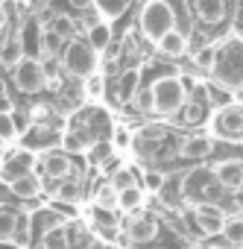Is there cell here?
<instances>
[{
  "mask_svg": "<svg viewBox=\"0 0 243 249\" xmlns=\"http://www.w3.org/2000/svg\"><path fill=\"white\" fill-rule=\"evenodd\" d=\"M211 76L220 88L243 94V41L240 38H228L217 50V62H214Z\"/></svg>",
  "mask_w": 243,
  "mask_h": 249,
  "instance_id": "6da1fadb",
  "label": "cell"
},
{
  "mask_svg": "<svg viewBox=\"0 0 243 249\" xmlns=\"http://www.w3.org/2000/svg\"><path fill=\"white\" fill-rule=\"evenodd\" d=\"M153 100H156V114H179L188 103V85L182 76H161L153 82Z\"/></svg>",
  "mask_w": 243,
  "mask_h": 249,
  "instance_id": "7a4b0ae2",
  "label": "cell"
},
{
  "mask_svg": "<svg viewBox=\"0 0 243 249\" xmlns=\"http://www.w3.org/2000/svg\"><path fill=\"white\" fill-rule=\"evenodd\" d=\"M173 30H176V15H173L167 0H150V3L141 9V33L147 38H153L156 44Z\"/></svg>",
  "mask_w": 243,
  "mask_h": 249,
  "instance_id": "3957f363",
  "label": "cell"
},
{
  "mask_svg": "<svg viewBox=\"0 0 243 249\" xmlns=\"http://www.w3.org/2000/svg\"><path fill=\"white\" fill-rule=\"evenodd\" d=\"M62 68H65V73H70L76 79H91L97 73V53L91 50L88 41L73 38L62 50Z\"/></svg>",
  "mask_w": 243,
  "mask_h": 249,
  "instance_id": "277c9868",
  "label": "cell"
},
{
  "mask_svg": "<svg viewBox=\"0 0 243 249\" xmlns=\"http://www.w3.org/2000/svg\"><path fill=\"white\" fill-rule=\"evenodd\" d=\"M211 132L223 141H234L240 144L243 141V108L237 106H226L220 108L214 117H211Z\"/></svg>",
  "mask_w": 243,
  "mask_h": 249,
  "instance_id": "5b68a950",
  "label": "cell"
},
{
  "mask_svg": "<svg viewBox=\"0 0 243 249\" xmlns=\"http://www.w3.org/2000/svg\"><path fill=\"white\" fill-rule=\"evenodd\" d=\"M12 79H15V85L24 91V94H35V91H41L44 85H47V73H44V62H38V59H24L18 68H12Z\"/></svg>",
  "mask_w": 243,
  "mask_h": 249,
  "instance_id": "8992f818",
  "label": "cell"
},
{
  "mask_svg": "<svg viewBox=\"0 0 243 249\" xmlns=\"http://www.w3.org/2000/svg\"><path fill=\"white\" fill-rule=\"evenodd\" d=\"M193 220H196V226H199L205 234L214 237V234H223L228 214H226L220 205H214V202H193Z\"/></svg>",
  "mask_w": 243,
  "mask_h": 249,
  "instance_id": "52a82bcc",
  "label": "cell"
},
{
  "mask_svg": "<svg viewBox=\"0 0 243 249\" xmlns=\"http://www.w3.org/2000/svg\"><path fill=\"white\" fill-rule=\"evenodd\" d=\"M211 185H217L214 170H208V167H193V170L182 179V196L193 202L196 196H202L205 191H211Z\"/></svg>",
  "mask_w": 243,
  "mask_h": 249,
  "instance_id": "ba28073f",
  "label": "cell"
},
{
  "mask_svg": "<svg viewBox=\"0 0 243 249\" xmlns=\"http://www.w3.org/2000/svg\"><path fill=\"white\" fill-rule=\"evenodd\" d=\"M41 173L47 176V179H68V176H73V161H70V156L68 153H59V150H53V153H44L41 156Z\"/></svg>",
  "mask_w": 243,
  "mask_h": 249,
  "instance_id": "9c48e42d",
  "label": "cell"
},
{
  "mask_svg": "<svg viewBox=\"0 0 243 249\" xmlns=\"http://www.w3.org/2000/svg\"><path fill=\"white\" fill-rule=\"evenodd\" d=\"M214 176H217V185L220 188H226V191H243V161H234V159H228V161H220V164H214Z\"/></svg>",
  "mask_w": 243,
  "mask_h": 249,
  "instance_id": "30bf717a",
  "label": "cell"
},
{
  "mask_svg": "<svg viewBox=\"0 0 243 249\" xmlns=\"http://www.w3.org/2000/svg\"><path fill=\"white\" fill-rule=\"evenodd\" d=\"M211 153H214V138H211V135H191V138H185L182 147H179V156L193 159V161L208 159Z\"/></svg>",
  "mask_w": 243,
  "mask_h": 249,
  "instance_id": "8fae6325",
  "label": "cell"
},
{
  "mask_svg": "<svg viewBox=\"0 0 243 249\" xmlns=\"http://www.w3.org/2000/svg\"><path fill=\"white\" fill-rule=\"evenodd\" d=\"M138 88H141V71L138 68H126L117 76V103H132Z\"/></svg>",
  "mask_w": 243,
  "mask_h": 249,
  "instance_id": "7c38bea8",
  "label": "cell"
},
{
  "mask_svg": "<svg viewBox=\"0 0 243 249\" xmlns=\"http://www.w3.org/2000/svg\"><path fill=\"white\" fill-rule=\"evenodd\" d=\"M126 229H129V237H132V240L150 243V240H156V234H158V220H153V217H135V220L126 223Z\"/></svg>",
  "mask_w": 243,
  "mask_h": 249,
  "instance_id": "4fadbf2b",
  "label": "cell"
},
{
  "mask_svg": "<svg viewBox=\"0 0 243 249\" xmlns=\"http://www.w3.org/2000/svg\"><path fill=\"white\" fill-rule=\"evenodd\" d=\"M9 191L18 196V199H35L41 194V179L35 173H24L18 176L15 182H9Z\"/></svg>",
  "mask_w": 243,
  "mask_h": 249,
  "instance_id": "5bb4252c",
  "label": "cell"
},
{
  "mask_svg": "<svg viewBox=\"0 0 243 249\" xmlns=\"http://www.w3.org/2000/svg\"><path fill=\"white\" fill-rule=\"evenodd\" d=\"M193 9L202 24H220L226 18V0H196Z\"/></svg>",
  "mask_w": 243,
  "mask_h": 249,
  "instance_id": "9a60e30c",
  "label": "cell"
},
{
  "mask_svg": "<svg viewBox=\"0 0 243 249\" xmlns=\"http://www.w3.org/2000/svg\"><path fill=\"white\" fill-rule=\"evenodd\" d=\"M41 249H70V231H68V226L65 223H56V226L44 229Z\"/></svg>",
  "mask_w": 243,
  "mask_h": 249,
  "instance_id": "2e32d148",
  "label": "cell"
},
{
  "mask_svg": "<svg viewBox=\"0 0 243 249\" xmlns=\"http://www.w3.org/2000/svg\"><path fill=\"white\" fill-rule=\"evenodd\" d=\"M188 41H191V36H185L182 30H173V33H167L161 41H158V50L164 53V56H185L188 53Z\"/></svg>",
  "mask_w": 243,
  "mask_h": 249,
  "instance_id": "e0dca14e",
  "label": "cell"
},
{
  "mask_svg": "<svg viewBox=\"0 0 243 249\" xmlns=\"http://www.w3.org/2000/svg\"><path fill=\"white\" fill-rule=\"evenodd\" d=\"M18 229H21V217H18V211L0 208V243H15Z\"/></svg>",
  "mask_w": 243,
  "mask_h": 249,
  "instance_id": "ac0fdd59",
  "label": "cell"
},
{
  "mask_svg": "<svg viewBox=\"0 0 243 249\" xmlns=\"http://www.w3.org/2000/svg\"><path fill=\"white\" fill-rule=\"evenodd\" d=\"M30 167H33V156H30V153H18L15 159H9V161H6V167H3V176H6L9 182H15L18 176H24V173H33Z\"/></svg>",
  "mask_w": 243,
  "mask_h": 249,
  "instance_id": "d6986e66",
  "label": "cell"
},
{
  "mask_svg": "<svg viewBox=\"0 0 243 249\" xmlns=\"http://www.w3.org/2000/svg\"><path fill=\"white\" fill-rule=\"evenodd\" d=\"M24 59H27V56H24V44H21V38H9L3 47H0V62L9 65V68H18Z\"/></svg>",
  "mask_w": 243,
  "mask_h": 249,
  "instance_id": "ffe728a7",
  "label": "cell"
},
{
  "mask_svg": "<svg viewBox=\"0 0 243 249\" xmlns=\"http://www.w3.org/2000/svg\"><path fill=\"white\" fill-rule=\"evenodd\" d=\"M144 205V188L141 185H135V188H129V191H120L117 194V208L120 211H138Z\"/></svg>",
  "mask_w": 243,
  "mask_h": 249,
  "instance_id": "44dd1931",
  "label": "cell"
},
{
  "mask_svg": "<svg viewBox=\"0 0 243 249\" xmlns=\"http://www.w3.org/2000/svg\"><path fill=\"white\" fill-rule=\"evenodd\" d=\"M88 44H91L94 53L108 50V44H111V30H108L105 24H94V27L88 30Z\"/></svg>",
  "mask_w": 243,
  "mask_h": 249,
  "instance_id": "7402d4cb",
  "label": "cell"
},
{
  "mask_svg": "<svg viewBox=\"0 0 243 249\" xmlns=\"http://www.w3.org/2000/svg\"><path fill=\"white\" fill-rule=\"evenodd\" d=\"M223 237L231 246H243V214H228L226 229H223Z\"/></svg>",
  "mask_w": 243,
  "mask_h": 249,
  "instance_id": "603a6c76",
  "label": "cell"
},
{
  "mask_svg": "<svg viewBox=\"0 0 243 249\" xmlns=\"http://www.w3.org/2000/svg\"><path fill=\"white\" fill-rule=\"evenodd\" d=\"M50 33H56L62 41H73L76 38V21L70 15H56L50 24Z\"/></svg>",
  "mask_w": 243,
  "mask_h": 249,
  "instance_id": "cb8c5ba5",
  "label": "cell"
},
{
  "mask_svg": "<svg viewBox=\"0 0 243 249\" xmlns=\"http://www.w3.org/2000/svg\"><path fill=\"white\" fill-rule=\"evenodd\" d=\"M111 188L120 194V191H129V188H135L138 185V179H135V173H132V167H117V170H111Z\"/></svg>",
  "mask_w": 243,
  "mask_h": 249,
  "instance_id": "d4e9b609",
  "label": "cell"
},
{
  "mask_svg": "<svg viewBox=\"0 0 243 249\" xmlns=\"http://www.w3.org/2000/svg\"><path fill=\"white\" fill-rule=\"evenodd\" d=\"M135 111H156V100H153V85L147 88V85H141L138 91H135V97H132V103H129Z\"/></svg>",
  "mask_w": 243,
  "mask_h": 249,
  "instance_id": "484cf974",
  "label": "cell"
},
{
  "mask_svg": "<svg viewBox=\"0 0 243 249\" xmlns=\"http://www.w3.org/2000/svg\"><path fill=\"white\" fill-rule=\"evenodd\" d=\"M94 205H97V208H105V211H114V208H117V191L111 188V182H105L103 188H97Z\"/></svg>",
  "mask_w": 243,
  "mask_h": 249,
  "instance_id": "4316f807",
  "label": "cell"
},
{
  "mask_svg": "<svg viewBox=\"0 0 243 249\" xmlns=\"http://www.w3.org/2000/svg\"><path fill=\"white\" fill-rule=\"evenodd\" d=\"M214 62H217V47H202L193 53V65L202 71H214Z\"/></svg>",
  "mask_w": 243,
  "mask_h": 249,
  "instance_id": "83f0119b",
  "label": "cell"
},
{
  "mask_svg": "<svg viewBox=\"0 0 243 249\" xmlns=\"http://www.w3.org/2000/svg\"><path fill=\"white\" fill-rule=\"evenodd\" d=\"M59 47H62V38H59L56 33H50V30L41 33V50L47 53V59H53V56L59 53Z\"/></svg>",
  "mask_w": 243,
  "mask_h": 249,
  "instance_id": "f1b7e54d",
  "label": "cell"
},
{
  "mask_svg": "<svg viewBox=\"0 0 243 249\" xmlns=\"http://www.w3.org/2000/svg\"><path fill=\"white\" fill-rule=\"evenodd\" d=\"M91 217H94V223H97L100 229H114V226H117V214H111V211H105V208H97V205H94Z\"/></svg>",
  "mask_w": 243,
  "mask_h": 249,
  "instance_id": "f546056e",
  "label": "cell"
},
{
  "mask_svg": "<svg viewBox=\"0 0 243 249\" xmlns=\"http://www.w3.org/2000/svg\"><path fill=\"white\" fill-rule=\"evenodd\" d=\"M144 191H153V194L164 191V173H158V170H147V173H144Z\"/></svg>",
  "mask_w": 243,
  "mask_h": 249,
  "instance_id": "4dcf8cb0",
  "label": "cell"
},
{
  "mask_svg": "<svg viewBox=\"0 0 243 249\" xmlns=\"http://www.w3.org/2000/svg\"><path fill=\"white\" fill-rule=\"evenodd\" d=\"M15 135H18V123H15V117H12V114H0V138L9 141V138H15Z\"/></svg>",
  "mask_w": 243,
  "mask_h": 249,
  "instance_id": "1f68e13d",
  "label": "cell"
},
{
  "mask_svg": "<svg viewBox=\"0 0 243 249\" xmlns=\"http://www.w3.org/2000/svg\"><path fill=\"white\" fill-rule=\"evenodd\" d=\"M94 3L100 6L103 15H117V12H123L129 0H94Z\"/></svg>",
  "mask_w": 243,
  "mask_h": 249,
  "instance_id": "d6a6232c",
  "label": "cell"
},
{
  "mask_svg": "<svg viewBox=\"0 0 243 249\" xmlns=\"http://www.w3.org/2000/svg\"><path fill=\"white\" fill-rule=\"evenodd\" d=\"M62 144H65V150H70V153H79V150H85V147H88V141H85L79 132H65Z\"/></svg>",
  "mask_w": 243,
  "mask_h": 249,
  "instance_id": "836d02e7",
  "label": "cell"
},
{
  "mask_svg": "<svg viewBox=\"0 0 243 249\" xmlns=\"http://www.w3.org/2000/svg\"><path fill=\"white\" fill-rule=\"evenodd\" d=\"M56 194H59V199H76V194H79V185H76V182H62Z\"/></svg>",
  "mask_w": 243,
  "mask_h": 249,
  "instance_id": "e575fe53",
  "label": "cell"
},
{
  "mask_svg": "<svg viewBox=\"0 0 243 249\" xmlns=\"http://www.w3.org/2000/svg\"><path fill=\"white\" fill-rule=\"evenodd\" d=\"M59 71H65V68H62V62H56V59H47V62H44L47 82H56V79H59Z\"/></svg>",
  "mask_w": 243,
  "mask_h": 249,
  "instance_id": "d590c367",
  "label": "cell"
},
{
  "mask_svg": "<svg viewBox=\"0 0 243 249\" xmlns=\"http://www.w3.org/2000/svg\"><path fill=\"white\" fill-rule=\"evenodd\" d=\"M199 117H202V108L196 103H188V108L182 111V123H196Z\"/></svg>",
  "mask_w": 243,
  "mask_h": 249,
  "instance_id": "8d00e7d4",
  "label": "cell"
},
{
  "mask_svg": "<svg viewBox=\"0 0 243 249\" xmlns=\"http://www.w3.org/2000/svg\"><path fill=\"white\" fill-rule=\"evenodd\" d=\"M164 138V126H144L141 129V141H161Z\"/></svg>",
  "mask_w": 243,
  "mask_h": 249,
  "instance_id": "74e56055",
  "label": "cell"
},
{
  "mask_svg": "<svg viewBox=\"0 0 243 249\" xmlns=\"http://www.w3.org/2000/svg\"><path fill=\"white\" fill-rule=\"evenodd\" d=\"M129 144H132V135H129L126 129H117V132H114V147H117V150H126Z\"/></svg>",
  "mask_w": 243,
  "mask_h": 249,
  "instance_id": "f35d334b",
  "label": "cell"
},
{
  "mask_svg": "<svg viewBox=\"0 0 243 249\" xmlns=\"http://www.w3.org/2000/svg\"><path fill=\"white\" fill-rule=\"evenodd\" d=\"M85 91H88L91 97H100V94H103V79H100V76H91V79L85 82Z\"/></svg>",
  "mask_w": 243,
  "mask_h": 249,
  "instance_id": "ab89813d",
  "label": "cell"
},
{
  "mask_svg": "<svg viewBox=\"0 0 243 249\" xmlns=\"http://www.w3.org/2000/svg\"><path fill=\"white\" fill-rule=\"evenodd\" d=\"M12 100H9V94H3V97H0V114H12Z\"/></svg>",
  "mask_w": 243,
  "mask_h": 249,
  "instance_id": "60d3db41",
  "label": "cell"
},
{
  "mask_svg": "<svg viewBox=\"0 0 243 249\" xmlns=\"http://www.w3.org/2000/svg\"><path fill=\"white\" fill-rule=\"evenodd\" d=\"M68 3H70L73 9H79V12H85V9H91V6H94V0H68Z\"/></svg>",
  "mask_w": 243,
  "mask_h": 249,
  "instance_id": "b9f144b4",
  "label": "cell"
},
{
  "mask_svg": "<svg viewBox=\"0 0 243 249\" xmlns=\"http://www.w3.org/2000/svg\"><path fill=\"white\" fill-rule=\"evenodd\" d=\"M231 202H234V208L243 214V191H234V194H231Z\"/></svg>",
  "mask_w": 243,
  "mask_h": 249,
  "instance_id": "7bdbcfd3",
  "label": "cell"
},
{
  "mask_svg": "<svg viewBox=\"0 0 243 249\" xmlns=\"http://www.w3.org/2000/svg\"><path fill=\"white\" fill-rule=\"evenodd\" d=\"M6 21H9V15H6V9H3V6H0V30L6 27Z\"/></svg>",
  "mask_w": 243,
  "mask_h": 249,
  "instance_id": "ee69618b",
  "label": "cell"
},
{
  "mask_svg": "<svg viewBox=\"0 0 243 249\" xmlns=\"http://www.w3.org/2000/svg\"><path fill=\"white\" fill-rule=\"evenodd\" d=\"M3 94H6V88H3V82H0V97H3Z\"/></svg>",
  "mask_w": 243,
  "mask_h": 249,
  "instance_id": "f6af8a7d",
  "label": "cell"
},
{
  "mask_svg": "<svg viewBox=\"0 0 243 249\" xmlns=\"http://www.w3.org/2000/svg\"><path fill=\"white\" fill-rule=\"evenodd\" d=\"M0 153H3V138H0Z\"/></svg>",
  "mask_w": 243,
  "mask_h": 249,
  "instance_id": "bcb514c9",
  "label": "cell"
},
{
  "mask_svg": "<svg viewBox=\"0 0 243 249\" xmlns=\"http://www.w3.org/2000/svg\"><path fill=\"white\" fill-rule=\"evenodd\" d=\"M191 249H205V246H191Z\"/></svg>",
  "mask_w": 243,
  "mask_h": 249,
  "instance_id": "7dc6e473",
  "label": "cell"
}]
</instances>
